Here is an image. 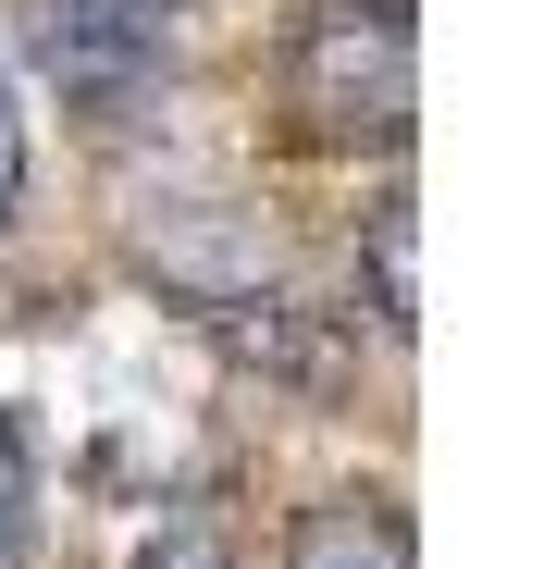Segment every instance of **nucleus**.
Returning <instances> with one entry per match:
<instances>
[{
    "instance_id": "nucleus-1",
    "label": "nucleus",
    "mask_w": 544,
    "mask_h": 569,
    "mask_svg": "<svg viewBox=\"0 0 544 569\" xmlns=\"http://www.w3.org/2000/svg\"><path fill=\"white\" fill-rule=\"evenodd\" d=\"M298 112L334 149H409V112H421L409 0H322L298 26Z\"/></svg>"
},
{
    "instance_id": "nucleus-2",
    "label": "nucleus",
    "mask_w": 544,
    "mask_h": 569,
    "mask_svg": "<svg viewBox=\"0 0 544 569\" xmlns=\"http://www.w3.org/2000/svg\"><path fill=\"white\" fill-rule=\"evenodd\" d=\"M26 50L62 100H124L173 50V0H26Z\"/></svg>"
},
{
    "instance_id": "nucleus-3",
    "label": "nucleus",
    "mask_w": 544,
    "mask_h": 569,
    "mask_svg": "<svg viewBox=\"0 0 544 569\" xmlns=\"http://www.w3.org/2000/svg\"><path fill=\"white\" fill-rule=\"evenodd\" d=\"M285 569H409V520H396V496H322V508H298Z\"/></svg>"
},
{
    "instance_id": "nucleus-4",
    "label": "nucleus",
    "mask_w": 544,
    "mask_h": 569,
    "mask_svg": "<svg viewBox=\"0 0 544 569\" xmlns=\"http://www.w3.org/2000/svg\"><path fill=\"white\" fill-rule=\"evenodd\" d=\"M124 569H235V520H223V496H173V508L137 532Z\"/></svg>"
},
{
    "instance_id": "nucleus-5",
    "label": "nucleus",
    "mask_w": 544,
    "mask_h": 569,
    "mask_svg": "<svg viewBox=\"0 0 544 569\" xmlns=\"http://www.w3.org/2000/svg\"><path fill=\"white\" fill-rule=\"evenodd\" d=\"M372 322H384V335L421 322V223H409V186L372 199Z\"/></svg>"
},
{
    "instance_id": "nucleus-6",
    "label": "nucleus",
    "mask_w": 544,
    "mask_h": 569,
    "mask_svg": "<svg viewBox=\"0 0 544 569\" xmlns=\"http://www.w3.org/2000/svg\"><path fill=\"white\" fill-rule=\"evenodd\" d=\"M26 545H38V446L0 409V569H26Z\"/></svg>"
},
{
    "instance_id": "nucleus-7",
    "label": "nucleus",
    "mask_w": 544,
    "mask_h": 569,
    "mask_svg": "<svg viewBox=\"0 0 544 569\" xmlns=\"http://www.w3.org/2000/svg\"><path fill=\"white\" fill-rule=\"evenodd\" d=\"M26 199V112H13V74H0V223Z\"/></svg>"
}]
</instances>
